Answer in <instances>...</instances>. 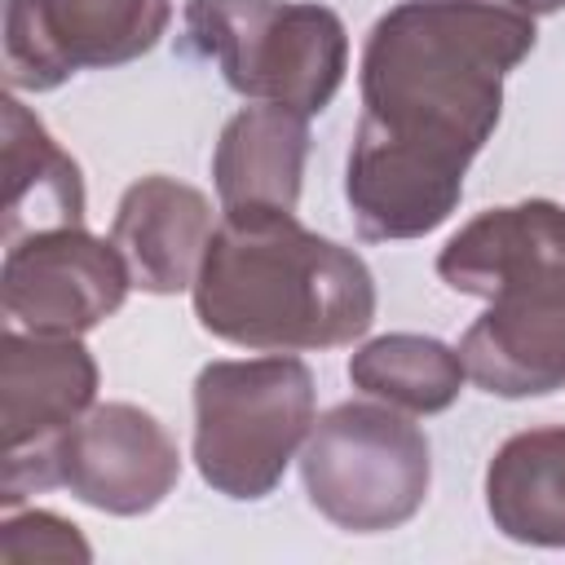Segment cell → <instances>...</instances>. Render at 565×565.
Here are the masks:
<instances>
[{
	"instance_id": "8",
	"label": "cell",
	"mask_w": 565,
	"mask_h": 565,
	"mask_svg": "<svg viewBox=\"0 0 565 565\" xmlns=\"http://www.w3.org/2000/svg\"><path fill=\"white\" fill-rule=\"evenodd\" d=\"M97 393V362L75 335L0 340V433H4V508L44 490L49 446L88 411Z\"/></svg>"
},
{
	"instance_id": "6",
	"label": "cell",
	"mask_w": 565,
	"mask_h": 565,
	"mask_svg": "<svg viewBox=\"0 0 565 565\" xmlns=\"http://www.w3.org/2000/svg\"><path fill=\"white\" fill-rule=\"evenodd\" d=\"M309 503L349 534L406 525L433 481L428 437L388 406L344 402L327 411L300 455Z\"/></svg>"
},
{
	"instance_id": "10",
	"label": "cell",
	"mask_w": 565,
	"mask_h": 565,
	"mask_svg": "<svg viewBox=\"0 0 565 565\" xmlns=\"http://www.w3.org/2000/svg\"><path fill=\"white\" fill-rule=\"evenodd\" d=\"M128 282L119 247L71 225L13 243L4 252L0 296L13 327L35 335H79L124 305Z\"/></svg>"
},
{
	"instance_id": "11",
	"label": "cell",
	"mask_w": 565,
	"mask_h": 565,
	"mask_svg": "<svg viewBox=\"0 0 565 565\" xmlns=\"http://www.w3.org/2000/svg\"><path fill=\"white\" fill-rule=\"evenodd\" d=\"M212 230V203L194 185L172 177H141L119 199L110 243L119 247L132 287L172 296L194 287Z\"/></svg>"
},
{
	"instance_id": "14",
	"label": "cell",
	"mask_w": 565,
	"mask_h": 565,
	"mask_svg": "<svg viewBox=\"0 0 565 565\" xmlns=\"http://www.w3.org/2000/svg\"><path fill=\"white\" fill-rule=\"evenodd\" d=\"M490 521L534 547H565V428L508 437L486 468Z\"/></svg>"
},
{
	"instance_id": "9",
	"label": "cell",
	"mask_w": 565,
	"mask_h": 565,
	"mask_svg": "<svg viewBox=\"0 0 565 565\" xmlns=\"http://www.w3.org/2000/svg\"><path fill=\"white\" fill-rule=\"evenodd\" d=\"M181 477L177 441L154 415L128 402H106L79 415L44 455V490L66 486L88 508L141 516Z\"/></svg>"
},
{
	"instance_id": "12",
	"label": "cell",
	"mask_w": 565,
	"mask_h": 565,
	"mask_svg": "<svg viewBox=\"0 0 565 565\" xmlns=\"http://www.w3.org/2000/svg\"><path fill=\"white\" fill-rule=\"evenodd\" d=\"M309 154V124L300 110L260 102L238 110L212 154V177L225 212L238 207H274L296 212L300 177Z\"/></svg>"
},
{
	"instance_id": "2",
	"label": "cell",
	"mask_w": 565,
	"mask_h": 565,
	"mask_svg": "<svg viewBox=\"0 0 565 565\" xmlns=\"http://www.w3.org/2000/svg\"><path fill=\"white\" fill-rule=\"evenodd\" d=\"M194 313L243 349H335L371 327L375 282L358 252L309 234L291 212L238 207L207 238Z\"/></svg>"
},
{
	"instance_id": "7",
	"label": "cell",
	"mask_w": 565,
	"mask_h": 565,
	"mask_svg": "<svg viewBox=\"0 0 565 565\" xmlns=\"http://www.w3.org/2000/svg\"><path fill=\"white\" fill-rule=\"evenodd\" d=\"M168 0H9L4 79L44 93L84 66H119L159 44Z\"/></svg>"
},
{
	"instance_id": "1",
	"label": "cell",
	"mask_w": 565,
	"mask_h": 565,
	"mask_svg": "<svg viewBox=\"0 0 565 565\" xmlns=\"http://www.w3.org/2000/svg\"><path fill=\"white\" fill-rule=\"evenodd\" d=\"M530 49L534 18L503 0H402L371 26L344 177L362 238H419L455 212Z\"/></svg>"
},
{
	"instance_id": "3",
	"label": "cell",
	"mask_w": 565,
	"mask_h": 565,
	"mask_svg": "<svg viewBox=\"0 0 565 565\" xmlns=\"http://www.w3.org/2000/svg\"><path fill=\"white\" fill-rule=\"evenodd\" d=\"M446 287L481 296L463 331V371L494 397L565 388V207L547 199L472 216L437 256Z\"/></svg>"
},
{
	"instance_id": "15",
	"label": "cell",
	"mask_w": 565,
	"mask_h": 565,
	"mask_svg": "<svg viewBox=\"0 0 565 565\" xmlns=\"http://www.w3.org/2000/svg\"><path fill=\"white\" fill-rule=\"evenodd\" d=\"M463 358L433 335H380L349 358V380L411 415L446 411L463 388Z\"/></svg>"
},
{
	"instance_id": "5",
	"label": "cell",
	"mask_w": 565,
	"mask_h": 565,
	"mask_svg": "<svg viewBox=\"0 0 565 565\" xmlns=\"http://www.w3.org/2000/svg\"><path fill=\"white\" fill-rule=\"evenodd\" d=\"M185 31L216 57L225 84L300 115L327 110L349 71L344 22L300 0H190Z\"/></svg>"
},
{
	"instance_id": "17",
	"label": "cell",
	"mask_w": 565,
	"mask_h": 565,
	"mask_svg": "<svg viewBox=\"0 0 565 565\" xmlns=\"http://www.w3.org/2000/svg\"><path fill=\"white\" fill-rule=\"evenodd\" d=\"M503 4H512L521 13H556V9H565V0H503Z\"/></svg>"
},
{
	"instance_id": "13",
	"label": "cell",
	"mask_w": 565,
	"mask_h": 565,
	"mask_svg": "<svg viewBox=\"0 0 565 565\" xmlns=\"http://www.w3.org/2000/svg\"><path fill=\"white\" fill-rule=\"evenodd\" d=\"M4 243L22 234L71 230L84 221V181L75 159L49 137V128L18 102L4 97Z\"/></svg>"
},
{
	"instance_id": "4",
	"label": "cell",
	"mask_w": 565,
	"mask_h": 565,
	"mask_svg": "<svg viewBox=\"0 0 565 565\" xmlns=\"http://www.w3.org/2000/svg\"><path fill=\"white\" fill-rule=\"evenodd\" d=\"M313 424V375L300 358L207 362L194 380V463L230 499H265Z\"/></svg>"
},
{
	"instance_id": "16",
	"label": "cell",
	"mask_w": 565,
	"mask_h": 565,
	"mask_svg": "<svg viewBox=\"0 0 565 565\" xmlns=\"http://www.w3.org/2000/svg\"><path fill=\"white\" fill-rule=\"evenodd\" d=\"M0 561L4 565H31V561H88V543L53 512H22L4 521L0 534Z\"/></svg>"
}]
</instances>
